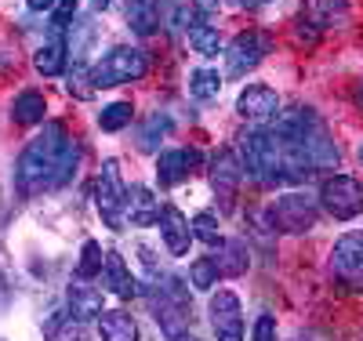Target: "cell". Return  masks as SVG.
Wrapping results in <instances>:
<instances>
[{
  "instance_id": "obj_1",
  "label": "cell",
  "mask_w": 363,
  "mask_h": 341,
  "mask_svg": "<svg viewBox=\"0 0 363 341\" xmlns=\"http://www.w3.org/2000/svg\"><path fill=\"white\" fill-rule=\"evenodd\" d=\"M69 145V135L58 120L44 123V131L22 149L18 157V167H15V178H18V189L26 196H33L40 189H51L55 181V171H58V160H62V152Z\"/></svg>"
},
{
  "instance_id": "obj_2",
  "label": "cell",
  "mask_w": 363,
  "mask_h": 341,
  "mask_svg": "<svg viewBox=\"0 0 363 341\" xmlns=\"http://www.w3.org/2000/svg\"><path fill=\"white\" fill-rule=\"evenodd\" d=\"M240 157H244V171L258 185H277L284 178L280 142L272 138V131H247L240 138Z\"/></svg>"
},
{
  "instance_id": "obj_3",
  "label": "cell",
  "mask_w": 363,
  "mask_h": 341,
  "mask_svg": "<svg viewBox=\"0 0 363 341\" xmlns=\"http://www.w3.org/2000/svg\"><path fill=\"white\" fill-rule=\"evenodd\" d=\"M149 73V55L142 47H113L102 55V62L91 69V84L95 87H116V84H131Z\"/></svg>"
},
{
  "instance_id": "obj_4",
  "label": "cell",
  "mask_w": 363,
  "mask_h": 341,
  "mask_svg": "<svg viewBox=\"0 0 363 341\" xmlns=\"http://www.w3.org/2000/svg\"><path fill=\"white\" fill-rule=\"evenodd\" d=\"M95 207L102 214V222L109 229H124V214H128V189L120 181V164L106 160L95 181Z\"/></svg>"
},
{
  "instance_id": "obj_5",
  "label": "cell",
  "mask_w": 363,
  "mask_h": 341,
  "mask_svg": "<svg viewBox=\"0 0 363 341\" xmlns=\"http://www.w3.org/2000/svg\"><path fill=\"white\" fill-rule=\"evenodd\" d=\"M320 203L327 214H335L338 222H349L356 214H363V181L352 174H335L323 181L320 189Z\"/></svg>"
},
{
  "instance_id": "obj_6",
  "label": "cell",
  "mask_w": 363,
  "mask_h": 341,
  "mask_svg": "<svg viewBox=\"0 0 363 341\" xmlns=\"http://www.w3.org/2000/svg\"><path fill=\"white\" fill-rule=\"evenodd\" d=\"M269 218H272V229H280V233H291V236L309 233L316 229V203L301 193H287L272 203Z\"/></svg>"
},
{
  "instance_id": "obj_7",
  "label": "cell",
  "mask_w": 363,
  "mask_h": 341,
  "mask_svg": "<svg viewBox=\"0 0 363 341\" xmlns=\"http://www.w3.org/2000/svg\"><path fill=\"white\" fill-rule=\"evenodd\" d=\"M330 272L352 291H363V233H349L335 243L330 255Z\"/></svg>"
},
{
  "instance_id": "obj_8",
  "label": "cell",
  "mask_w": 363,
  "mask_h": 341,
  "mask_svg": "<svg viewBox=\"0 0 363 341\" xmlns=\"http://www.w3.org/2000/svg\"><path fill=\"white\" fill-rule=\"evenodd\" d=\"M211 327L218 341H244V313H240V298L233 291L211 294Z\"/></svg>"
},
{
  "instance_id": "obj_9",
  "label": "cell",
  "mask_w": 363,
  "mask_h": 341,
  "mask_svg": "<svg viewBox=\"0 0 363 341\" xmlns=\"http://www.w3.org/2000/svg\"><path fill=\"white\" fill-rule=\"evenodd\" d=\"M149 305H153V316H157L160 330H164L171 341L186 337V327H189V320H193V316H189L193 308H189L186 301H178V298H171L164 287H157L153 298H149Z\"/></svg>"
},
{
  "instance_id": "obj_10",
  "label": "cell",
  "mask_w": 363,
  "mask_h": 341,
  "mask_svg": "<svg viewBox=\"0 0 363 341\" xmlns=\"http://www.w3.org/2000/svg\"><path fill=\"white\" fill-rule=\"evenodd\" d=\"M236 113L244 120H258V123L277 120L280 116V95L265 84H247L236 99Z\"/></svg>"
},
{
  "instance_id": "obj_11",
  "label": "cell",
  "mask_w": 363,
  "mask_h": 341,
  "mask_svg": "<svg viewBox=\"0 0 363 341\" xmlns=\"http://www.w3.org/2000/svg\"><path fill=\"white\" fill-rule=\"evenodd\" d=\"M265 51H269L265 37H258V33H240V37L229 44V51H225V69H229V77H247L258 62L265 58Z\"/></svg>"
},
{
  "instance_id": "obj_12",
  "label": "cell",
  "mask_w": 363,
  "mask_h": 341,
  "mask_svg": "<svg viewBox=\"0 0 363 341\" xmlns=\"http://www.w3.org/2000/svg\"><path fill=\"white\" fill-rule=\"evenodd\" d=\"M240 181H244V164L236 160L233 149H218L215 160H211V189H215L222 200H233Z\"/></svg>"
},
{
  "instance_id": "obj_13",
  "label": "cell",
  "mask_w": 363,
  "mask_h": 341,
  "mask_svg": "<svg viewBox=\"0 0 363 341\" xmlns=\"http://www.w3.org/2000/svg\"><path fill=\"white\" fill-rule=\"evenodd\" d=\"M193 167H200V152L196 149H167L157 157V178L164 189H171V185H182Z\"/></svg>"
},
{
  "instance_id": "obj_14",
  "label": "cell",
  "mask_w": 363,
  "mask_h": 341,
  "mask_svg": "<svg viewBox=\"0 0 363 341\" xmlns=\"http://www.w3.org/2000/svg\"><path fill=\"white\" fill-rule=\"evenodd\" d=\"M160 236H164V243H167V251L174 255V258H182L189 251V240H193V225H189V218L182 214L174 203H167L164 211H160Z\"/></svg>"
},
{
  "instance_id": "obj_15",
  "label": "cell",
  "mask_w": 363,
  "mask_h": 341,
  "mask_svg": "<svg viewBox=\"0 0 363 341\" xmlns=\"http://www.w3.org/2000/svg\"><path fill=\"white\" fill-rule=\"evenodd\" d=\"M160 200L153 196V189H145V185H131L128 189V218L135 225H157L160 222Z\"/></svg>"
},
{
  "instance_id": "obj_16",
  "label": "cell",
  "mask_w": 363,
  "mask_h": 341,
  "mask_svg": "<svg viewBox=\"0 0 363 341\" xmlns=\"http://www.w3.org/2000/svg\"><path fill=\"white\" fill-rule=\"evenodd\" d=\"M102 280H106V287H109L113 294H120V298H131V294H138L135 276L128 272L124 258H120L116 251H109V255H106V265H102Z\"/></svg>"
},
{
  "instance_id": "obj_17",
  "label": "cell",
  "mask_w": 363,
  "mask_h": 341,
  "mask_svg": "<svg viewBox=\"0 0 363 341\" xmlns=\"http://www.w3.org/2000/svg\"><path fill=\"white\" fill-rule=\"evenodd\" d=\"M128 26L138 37H149L160 29V0H128Z\"/></svg>"
},
{
  "instance_id": "obj_18",
  "label": "cell",
  "mask_w": 363,
  "mask_h": 341,
  "mask_svg": "<svg viewBox=\"0 0 363 341\" xmlns=\"http://www.w3.org/2000/svg\"><path fill=\"white\" fill-rule=\"evenodd\" d=\"M99 330H102V341H138L135 320H131L128 313H120V308L99 316Z\"/></svg>"
},
{
  "instance_id": "obj_19",
  "label": "cell",
  "mask_w": 363,
  "mask_h": 341,
  "mask_svg": "<svg viewBox=\"0 0 363 341\" xmlns=\"http://www.w3.org/2000/svg\"><path fill=\"white\" fill-rule=\"evenodd\" d=\"M44 113H48V102H44L40 91H22V95L15 99V106H11V120L22 123V128H33V123H40Z\"/></svg>"
},
{
  "instance_id": "obj_20",
  "label": "cell",
  "mask_w": 363,
  "mask_h": 341,
  "mask_svg": "<svg viewBox=\"0 0 363 341\" xmlns=\"http://www.w3.org/2000/svg\"><path fill=\"white\" fill-rule=\"evenodd\" d=\"M44 337L48 341H87V327L84 320H77L73 313H55L48 323H44Z\"/></svg>"
},
{
  "instance_id": "obj_21",
  "label": "cell",
  "mask_w": 363,
  "mask_h": 341,
  "mask_svg": "<svg viewBox=\"0 0 363 341\" xmlns=\"http://www.w3.org/2000/svg\"><path fill=\"white\" fill-rule=\"evenodd\" d=\"M66 44L62 40H48L44 47H37V55H33V66H37V73L40 77H62L66 73Z\"/></svg>"
},
{
  "instance_id": "obj_22",
  "label": "cell",
  "mask_w": 363,
  "mask_h": 341,
  "mask_svg": "<svg viewBox=\"0 0 363 341\" xmlns=\"http://www.w3.org/2000/svg\"><path fill=\"white\" fill-rule=\"evenodd\" d=\"M69 308H73V316L77 320H91V316H102V294L99 291H91L84 287V280L77 287H69Z\"/></svg>"
},
{
  "instance_id": "obj_23",
  "label": "cell",
  "mask_w": 363,
  "mask_h": 341,
  "mask_svg": "<svg viewBox=\"0 0 363 341\" xmlns=\"http://www.w3.org/2000/svg\"><path fill=\"white\" fill-rule=\"evenodd\" d=\"M189 95L196 102H215L222 95V77L215 69H196L189 73Z\"/></svg>"
},
{
  "instance_id": "obj_24",
  "label": "cell",
  "mask_w": 363,
  "mask_h": 341,
  "mask_svg": "<svg viewBox=\"0 0 363 341\" xmlns=\"http://www.w3.org/2000/svg\"><path fill=\"white\" fill-rule=\"evenodd\" d=\"M174 128L171 123V116H164V113H153L145 123H142V131H138V149L142 152H157V145H160V138L167 135Z\"/></svg>"
},
{
  "instance_id": "obj_25",
  "label": "cell",
  "mask_w": 363,
  "mask_h": 341,
  "mask_svg": "<svg viewBox=\"0 0 363 341\" xmlns=\"http://www.w3.org/2000/svg\"><path fill=\"white\" fill-rule=\"evenodd\" d=\"M102 265H106V255L95 240H84L80 247V262H77V280H95L102 276Z\"/></svg>"
},
{
  "instance_id": "obj_26",
  "label": "cell",
  "mask_w": 363,
  "mask_h": 341,
  "mask_svg": "<svg viewBox=\"0 0 363 341\" xmlns=\"http://www.w3.org/2000/svg\"><path fill=\"white\" fill-rule=\"evenodd\" d=\"M189 44H193V51H196V55H203V58H215V55L222 51V37H218V29H215V26H207V22H200V26H193V29H189Z\"/></svg>"
},
{
  "instance_id": "obj_27",
  "label": "cell",
  "mask_w": 363,
  "mask_h": 341,
  "mask_svg": "<svg viewBox=\"0 0 363 341\" xmlns=\"http://www.w3.org/2000/svg\"><path fill=\"white\" fill-rule=\"evenodd\" d=\"M218 262V258H215ZM222 276H244L247 272V247L240 243V240H229L222 243V262H218Z\"/></svg>"
},
{
  "instance_id": "obj_28",
  "label": "cell",
  "mask_w": 363,
  "mask_h": 341,
  "mask_svg": "<svg viewBox=\"0 0 363 341\" xmlns=\"http://www.w3.org/2000/svg\"><path fill=\"white\" fill-rule=\"evenodd\" d=\"M131 116H135V109H131V102H113V106H106L102 113H99V128L102 131H124L128 123H131Z\"/></svg>"
},
{
  "instance_id": "obj_29",
  "label": "cell",
  "mask_w": 363,
  "mask_h": 341,
  "mask_svg": "<svg viewBox=\"0 0 363 341\" xmlns=\"http://www.w3.org/2000/svg\"><path fill=\"white\" fill-rule=\"evenodd\" d=\"M193 236L196 240H203L207 247H222L225 240H222V229H218V218L211 211H200V214H193Z\"/></svg>"
},
{
  "instance_id": "obj_30",
  "label": "cell",
  "mask_w": 363,
  "mask_h": 341,
  "mask_svg": "<svg viewBox=\"0 0 363 341\" xmlns=\"http://www.w3.org/2000/svg\"><path fill=\"white\" fill-rule=\"evenodd\" d=\"M218 262L215 258H196L193 265H189V280H193V287H200V291H211L218 284Z\"/></svg>"
},
{
  "instance_id": "obj_31",
  "label": "cell",
  "mask_w": 363,
  "mask_h": 341,
  "mask_svg": "<svg viewBox=\"0 0 363 341\" xmlns=\"http://www.w3.org/2000/svg\"><path fill=\"white\" fill-rule=\"evenodd\" d=\"M77 164H80V149H77V142L69 138V145H66V152H62V160H58V171H55L51 189H62V185H69V178L77 174Z\"/></svg>"
},
{
  "instance_id": "obj_32",
  "label": "cell",
  "mask_w": 363,
  "mask_h": 341,
  "mask_svg": "<svg viewBox=\"0 0 363 341\" xmlns=\"http://www.w3.org/2000/svg\"><path fill=\"white\" fill-rule=\"evenodd\" d=\"M91 91H95V84H91V73H84V66L77 62L73 73H69V95H77V99H91Z\"/></svg>"
},
{
  "instance_id": "obj_33",
  "label": "cell",
  "mask_w": 363,
  "mask_h": 341,
  "mask_svg": "<svg viewBox=\"0 0 363 341\" xmlns=\"http://www.w3.org/2000/svg\"><path fill=\"white\" fill-rule=\"evenodd\" d=\"M77 8H80L77 0H58V4H55V18H51V22H55V29H58V33H62V29H66V26L77 18Z\"/></svg>"
},
{
  "instance_id": "obj_34",
  "label": "cell",
  "mask_w": 363,
  "mask_h": 341,
  "mask_svg": "<svg viewBox=\"0 0 363 341\" xmlns=\"http://www.w3.org/2000/svg\"><path fill=\"white\" fill-rule=\"evenodd\" d=\"M255 341H277V320H272V316H258Z\"/></svg>"
},
{
  "instance_id": "obj_35",
  "label": "cell",
  "mask_w": 363,
  "mask_h": 341,
  "mask_svg": "<svg viewBox=\"0 0 363 341\" xmlns=\"http://www.w3.org/2000/svg\"><path fill=\"white\" fill-rule=\"evenodd\" d=\"M55 4H58V0H29V8H33V11H55Z\"/></svg>"
},
{
  "instance_id": "obj_36",
  "label": "cell",
  "mask_w": 363,
  "mask_h": 341,
  "mask_svg": "<svg viewBox=\"0 0 363 341\" xmlns=\"http://www.w3.org/2000/svg\"><path fill=\"white\" fill-rule=\"evenodd\" d=\"M193 4H196L200 11H215V8H218V0H193Z\"/></svg>"
},
{
  "instance_id": "obj_37",
  "label": "cell",
  "mask_w": 363,
  "mask_h": 341,
  "mask_svg": "<svg viewBox=\"0 0 363 341\" xmlns=\"http://www.w3.org/2000/svg\"><path fill=\"white\" fill-rule=\"evenodd\" d=\"M91 4H95L99 11H106V8H113V0H91Z\"/></svg>"
},
{
  "instance_id": "obj_38",
  "label": "cell",
  "mask_w": 363,
  "mask_h": 341,
  "mask_svg": "<svg viewBox=\"0 0 363 341\" xmlns=\"http://www.w3.org/2000/svg\"><path fill=\"white\" fill-rule=\"evenodd\" d=\"M182 341H196V337H182Z\"/></svg>"
},
{
  "instance_id": "obj_39",
  "label": "cell",
  "mask_w": 363,
  "mask_h": 341,
  "mask_svg": "<svg viewBox=\"0 0 363 341\" xmlns=\"http://www.w3.org/2000/svg\"><path fill=\"white\" fill-rule=\"evenodd\" d=\"M258 4H265V0H258Z\"/></svg>"
}]
</instances>
